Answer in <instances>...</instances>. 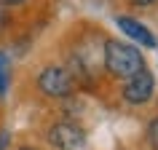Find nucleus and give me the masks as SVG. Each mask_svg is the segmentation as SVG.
Here are the masks:
<instances>
[{"label": "nucleus", "mask_w": 158, "mask_h": 150, "mask_svg": "<svg viewBox=\"0 0 158 150\" xmlns=\"http://www.w3.org/2000/svg\"><path fill=\"white\" fill-rule=\"evenodd\" d=\"M102 67L113 81H129L131 75L148 67L145 54L137 43L121 40V38H105L102 43Z\"/></svg>", "instance_id": "obj_1"}, {"label": "nucleus", "mask_w": 158, "mask_h": 150, "mask_svg": "<svg viewBox=\"0 0 158 150\" xmlns=\"http://www.w3.org/2000/svg\"><path fill=\"white\" fill-rule=\"evenodd\" d=\"M35 86L48 99H70L75 94V89H78V83H75L73 75H70V70L62 67V65L43 67L40 73H38V78H35Z\"/></svg>", "instance_id": "obj_2"}, {"label": "nucleus", "mask_w": 158, "mask_h": 150, "mask_svg": "<svg viewBox=\"0 0 158 150\" xmlns=\"http://www.w3.org/2000/svg\"><path fill=\"white\" fill-rule=\"evenodd\" d=\"M153 97H156V75L148 67L131 75L129 81H123V86H121V99L129 107H145L153 102Z\"/></svg>", "instance_id": "obj_3"}, {"label": "nucleus", "mask_w": 158, "mask_h": 150, "mask_svg": "<svg viewBox=\"0 0 158 150\" xmlns=\"http://www.w3.org/2000/svg\"><path fill=\"white\" fill-rule=\"evenodd\" d=\"M46 140L56 150H81L86 145V131H83V126H78L75 121H56L48 129Z\"/></svg>", "instance_id": "obj_4"}, {"label": "nucleus", "mask_w": 158, "mask_h": 150, "mask_svg": "<svg viewBox=\"0 0 158 150\" xmlns=\"http://www.w3.org/2000/svg\"><path fill=\"white\" fill-rule=\"evenodd\" d=\"M115 24H118V30H121L131 43H137L139 48H158L156 35L150 32V27L142 24L139 19L129 16V14H118V16H115Z\"/></svg>", "instance_id": "obj_5"}, {"label": "nucleus", "mask_w": 158, "mask_h": 150, "mask_svg": "<svg viewBox=\"0 0 158 150\" xmlns=\"http://www.w3.org/2000/svg\"><path fill=\"white\" fill-rule=\"evenodd\" d=\"M8 83H11V59L8 54L0 51V99L8 94Z\"/></svg>", "instance_id": "obj_6"}, {"label": "nucleus", "mask_w": 158, "mask_h": 150, "mask_svg": "<svg viewBox=\"0 0 158 150\" xmlns=\"http://www.w3.org/2000/svg\"><path fill=\"white\" fill-rule=\"evenodd\" d=\"M145 145H148V150H158V113L145 126Z\"/></svg>", "instance_id": "obj_7"}, {"label": "nucleus", "mask_w": 158, "mask_h": 150, "mask_svg": "<svg viewBox=\"0 0 158 150\" xmlns=\"http://www.w3.org/2000/svg\"><path fill=\"white\" fill-rule=\"evenodd\" d=\"M126 6L131 11H142V8H153L158 6V0H126Z\"/></svg>", "instance_id": "obj_8"}, {"label": "nucleus", "mask_w": 158, "mask_h": 150, "mask_svg": "<svg viewBox=\"0 0 158 150\" xmlns=\"http://www.w3.org/2000/svg\"><path fill=\"white\" fill-rule=\"evenodd\" d=\"M11 145V131L8 129H0V150H6Z\"/></svg>", "instance_id": "obj_9"}, {"label": "nucleus", "mask_w": 158, "mask_h": 150, "mask_svg": "<svg viewBox=\"0 0 158 150\" xmlns=\"http://www.w3.org/2000/svg\"><path fill=\"white\" fill-rule=\"evenodd\" d=\"M0 3H6V6H22V3H27V0H0Z\"/></svg>", "instance_id": "obj_10"}, {"label": "nucleus", "mask_w": 158, "mask_h": 150, "mask_svg": "<svg viewBox=\"0 0 158 150\" xmlns=\"http://www.w3.org/2000/svg\"><path fill=\"white\" fill-rule=\"evenodd\" d=\"M16 150H38L35 145H22V148H16Z\"/></svg>", "instance_id": "obj_11"}]
</instances>
